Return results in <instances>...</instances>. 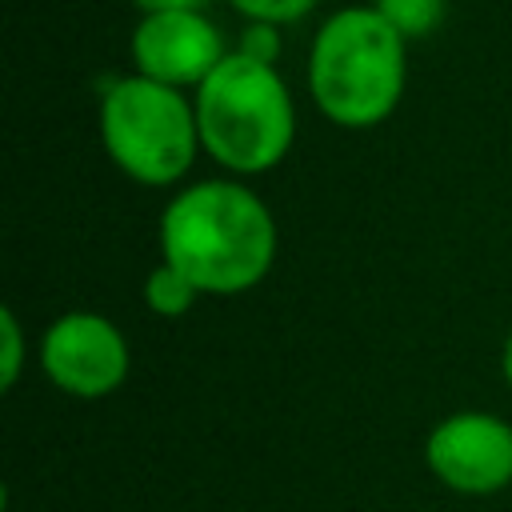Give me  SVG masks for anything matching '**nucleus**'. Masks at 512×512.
<instances>
[{
  "instance_id": "nucleus-7",
  "label": "nucleus",
  "mask_w": 512,
  "mask_h": 512,
  "mask_svg": "<svg viewBox=\"0 0 512 512\" xmlns=\"http://www.w3.org/2000/svg\"><path fill=\"white\" fill-rule=\"evenodd\" d=\"M228 52L232 48L224 44L216 20L196 8L144 12L128 36L132 72L180 92H196Z\"/></svg>"
},
{
  "instance_id": "nucleus-12",
  "label": "nucleus",
  "mask_w": 512,
  "mask_h": 512,
  "mask_svg": "<svg viewBox=\"0 0 512 512\" xmlns=\"http://www.w3.org/2000/svg\"><path fill=\"white\" fill-rule=\"evenodd\" d=\"M236 52H244L252 60H264V64H276V56H280V24L244 20V28L236 36Z\"/></svg>"
},
{
  "instance_id": "nucleus-6",
  "label": "nucleus",
  "mask_w": 512,
  "mask_h": 512,
  "mask_svg": "<svg viewBox=\"0 0 512 512\" xmlns=\"http://www.w3.org/2000/svg\"><path fill=\"white\" fill-rule=\"evenodd\" d=\"M428 472L460 496H496L512 488V424L496 412L460 408L424 436Z\"/></svg>"
},
{
  "instance_id": "nucleus-9",
  "label": "nucleus",
  "mask_w": 512,
  "mask_h": 512,
  "mask_svg": "<svg viewBox=\"0 0 512 512\" xmlns=\"http://www.w3.org/2000/svg\"><path fill=\"white\" fill-rule=\"evenodd\" d=\"M372 8L404 36V40H420L428 32H436L444 24L448 0H372Z\"/></svg>"
},
{
  "instance_id": "nucleus-8",
  "label": "nucleus",
  "mask_w": 512,
  "mask_h": 512,
  "mask_svg": "<svg viewBox=\"0 0 512 512\" xmlns=\"http://www.w3.org/2000/svg\"><path fill=\"white\" fill-rule=\"evenodd\" d=\"M144 308L152 312V316H160V320H180V316H188L192 308H196V300H200V292H196V284L188 280V276H180L172 264H156V268H148V276H144Z\"/></svg>"
},
{
  "instance_id": "nucleus-1",
  "label": "nucleus",
  "mask_w": 512,
  "mask_h": 512,
  "mask_svg": "<svg viewBox=\"0 0 512 512\" xmlns=\"http://www.w3.org/2000/svg\"><path fill=\"white\" fill-rule=\"evenodd\" d=\"M160 260L196 284L200 296H240L276 264V216L236 176L180 184L156 224Z\"/></svg>"
},
{
  "instance_id": "nucleus-14",
  "label": "nucleus",
  "mask_w": 512,
  "mask_h": 512,
  "mask_svg": "<svg viewBox=\"0 0 512 512\" xmlns=\"http://www.w3.org/2000/svg\"><path fill=\"white\" fill-rule=\"evenodd\" d=\"M500 376H504V384L512 388V328H508V336H504V344H500Z\"/></svg>"
},
{
  "instance_id": "nucleus-4",
  "label": "nucleus",
  "mask_w": 512,
  "mask_h": 512,
  "mask_svg": "<svg viewBox=\"0 0 512 512\" xmlns=\"http://www.w3.org/2000/svg\"><path fill=\"white\" fill-rule=\"evenodd\" d=\"M96 132L116 172L140 188H180L204 152L192 92L156 84L140 72L104 84Z\"/></svg>"
},
{
  "instance_id": "nucleus-3",
  "label": "nucleus",
  "mask_w": 512,
  "mask_h": 512,
  "mask_svg": "<svg viewBox=\"0 0 512 512\" xmlns=\"http://www.w3.org/2000/svg\"><path fill=\"white\" fill-rule=\"evenodd\" d=\"M200 148L228 176H264L296 144V100L276 64L228 52L192 92Z\"/></svg>"
},
{
  "instance_id": "nucleus-13",
  "label": "nucleus",
  "mask_w": 512,
  "mask_h": 512,
  "mask_svg": "<svg viewBox=\"0 0 512 512\" xmlns=\"http://www.w3.org/2000/svg\"><path fill=\"white\" fill-rule=\"evenodd\" d=\"M140 16L144 12H184V8H196V12H204L212 0H128Z\"/></svg>"
},
{
  "instance_id": "nucleus-11",
  "label": "nucleus",
  "mask_w": 512,
  "mask_h": 512,
  "mask_svg": "<svg viewBox=\"0 0 512 512\" xmlns=\"http://www.w3.org/2000/svg\"><path fill=\"white\" fill-rule=\"evenodd\" d=\"M0 340H4V360H0V384L12 388L24 368V328L12 308H0Z\"/></svg>"
},
{
  "instance_id": "nucleus-2",
  "label": "nucleus",
  "mask_w": 512,
  "mask_h": 512,
  "mask_svg": "<svg viewBox=\"0 0 512 512\" xmlns=\"http://www.w3.org/2000/svg\"><path fill=\"white\" fill-rule=\"evenodd\" d=\"M304 80L328 124L348 132L376 128L404 100L408 40L372 4L336 8L308 44Z\"/></svg>"
},
{
  "instance_id": "nucleus-10",
  "label": "nucleus",
  "mask_w": 512,
  "mask_h": 512,
  "mask_svg": "<svg viewBox=\"0 0 512 512\" xmlns=\"http://www.w3.org/2000/svg\"><path fill=\"white\" fill-rule=\"evenodd\" d=\"M320 0H228L232 12H240L244 20H264V24H296L304 20Z\"/></svg>"
},
{
  "instance_id": "nucleus-5",
  "label": "nucleus",
  "mask_w": 512,
  "mask_h": 512,
  "mask_svg": "<svg viewBox=\"0 0 512 512\" xmlns=\"http://www.w3.org/2000/svg\"><path fill=\"white\" fill-rule=\"evenodd\" d=\"M36 360L48 384L64 396L104 400L128 380L132 348L116 320L92 308H72L40 332Z\"/></svg>"
}]
</instances>
